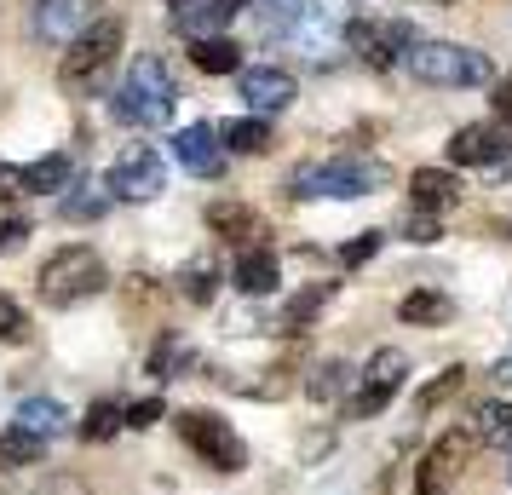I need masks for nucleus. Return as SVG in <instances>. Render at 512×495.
<instances>
[{
	"instance_id": "obj_37",
	"label": "nucleus",
	"mask_w": 512,
	"mask_h": 495,
	"mask_svg": "<svg viewBox=\"0 0 512 495\" xmlns=\"http://www.w3.org/2000/svg\"><path fill=\"white\" fill-rule=\"evenodd\" d=\"M162 409H167L162 398H139V403H127V409H121V421L133 426V432H144V426H156V421H162Z\"/></svg>"
},
{
	"instance_id": "obj_26",
	"label": "nucleus",
	"mask_w": 512,
	"mask_h": 495,
	"mask_svg": "<svg viewBox=\"0 0 512 495\" xmlns=\"http://www.w3.org/2000/svg\"><path fill=\"white\" fill-rule=\"evenodd\" d=\"M334 300V283H311V288H300L288 306H282V323L277 329H288V334H300V329H311V317Z\"/></svg>"
},
{
	"instance_id": "obj_23",
	"label": "nucleus",
	"mask_w": 512,
	"mask_h": 495,
	"mask_svg": "<svg viewBox=\"0 0 512 495\" xmlns=\"http://www.w3.org/2000/svg\"><path fill=\"white\" fill-rule=\"evenodd\" d=\"M472 438L484 449H507L512 455V403H501V398L478 403V409H472Z\"/></svg>"
},
{
	"instance_id": "obj_36",
	"label": "nucleus",
	"mask_w": 512,
	"mask_h": 495,
	"mask_svg": "<svg viewBox=\"0 0 512 495\" xmlns=\"http://www.w3.org/2000/svg\"><path fill=\"white\" fill-rule=\"evenodd\" d=\"M0 340H12V346L29 340V311L18 300H6V294H0Z\"/></svg>"
},
{
	"instance_id": "obj_22",
	"label": "nucleus",
	"mask_w": 512,
	"mask_h": 495,
	"mask_svg": "<svg viewBox=\"0 0 512 495\" xmlns=\"http://www.w3.org/2000/svg\"><path fill=\"white\" fill-rule=\"evenodd\" d=\"M397 317H403V323H415V329H443V323L455 317V300L438 294V288H415V294H403V300H397Z\"/></svg>"
},
{
	"instance_id": "obj_6",
	"label": "nucleus",
	"mask_w": 512,
	"mask_h": 495,
	"mask_svg": "<svg viewBox=\"0 0 512 495\" xmlns=\"http://www.w3.org/2000/svg\"><path fill=\"white\" fill-rule=\"evenodd\" d=\"M179 438H185V444L202 455V467H213V472H242L248 467V444H242L236 426L219 421L213 409H185V415H179Z\"/></svg>"
},
{
	"instance_id": "obj_16",
	"label": "nucleus",
	"mask_w": 512,
	"mask_h": 495,
	"mask_svg": "<svg viewBox=\"0 0 512 495\" xmlns=\"http://www.w3.org/2000/svg\"><path fill=\"white\" fill-rule=\"evenodd\" d=\"M248 6H254V0H196L185 12H173V29L190 35V41H202V35H219V29L231 24L236 12H248Z\"/></svg>"
},
{
	"instance_id": "obj_32",
	"label": "nucleus",
	"mask_w": 512,
	"mask_h": 495,
	"mask_svg": "<svg viewBox=\"0 0 512 495\" xmlns=\"http://www.w3.org/2000/svg\"><path fill=\"white\" fill-rule=\"evenodd\" d=\"M179 294H185L190 306H208L213 294H219V271H213V260H190L185 271H179Z\"/></svg>"
},
{
	"instance_id": "obj_11",
	"label": "nucleus",
	"mask_w": 512,
	"mask_h": 495,
	"mask_svg": "<svg viewBox=\"0 0 512 495\" xmlns=\"http://www.w3.org/2000/svg\"><path fill=\"white\" fill-rule=\"evenodd\" d=\"M478 449V438H472V426H455V432H443L438 444H432V455L420 461V484L415 495H443L449 484H455V472L466 467V455Z\"/></svg>"
},
{
	"instance_id": "obj_28",
	"label": "nucleus",
	"mask_w": 512,
	"mask_h": 495,
	"mask_svg": "<svg viewBox=\"0 0 512 495\" xmlns=\"http://www.w3.org/2000/svg\"><path fill=\"white\" fill-rule=\"evenodd\" d=\"M190 369H196V352H190L179 334H162L156 352H150V375L156 380H179V375H190Z\"/></svg>"
},
{
	"instance_id": "obj_30",
	"label": "nucleus",
	"mask_w": 512,
	"mask_h": 495,
	"mask_svg": "<svg viewBox=\"0 0 512 495\" xmlns=\"http://www.w3.org/2000/svg\"><path fill=\"white\" fill-rule=\"evenodd\" d=\"M110 202H116L110 190H98V185H75L70 196L58 202V213H64V219H75V225H87V219H104V213H110Z\"/></svg>"
},
{
	"instance_id": "obj_42",
	"label": "nucleus",
	"mask_w": 512,
	"mask_h": 495,
	"mask_svg": "<svg viewBox=\"0 0 512 495\" xmlns=\"http://www.w3.org/2000/svg\"><path fill=\"white\" fill-rule=\"evenodd\" d=\"M495 380H512V352L501 357V363H495Z\"/></svg>"
},
{
	"instance_id": "obj_41",
	"label": "nucleus",
	"mask_w": 512,
	"mask_h": 495,
	"mask_svg": "<svg viewBox=\"0 0 512 495\" xmlns=\"http://www.w3.org/2000/svg\"><path fill=\"white\" fill-rule=\"evenodd\" d=\"M18 196V167H0V202Z\"/></svg>"
},
{
	"instance_id": "obj_13",
	"label": "nucleus",
	"mask_w": 512,
	"mask_h": 495,
	"mask_svg": "<svg viewBox=\"0 0 512 495\" xmlns=\"http://www.w3.org/2000/svg\"><path fill=\"white\" fill-rule=\"evenodd\" d=\"M173 156H179V167L196 173V179H219V173H225V144H219V127H208V121L179 127V133H173Z\"/></svg>"
},
{
	"instance_id": "obj_33",
	"label": "nucleus",
	"mask_w": 512,
	"mask_h": 495,
	"mask_svg": "<svg viewBox=\"0 0 512 495\" xmlns=\"http://www.w3.org/2000/svg\"><path fill=\"white\" fill-rule=\"evenodd\" d=\"M461 386H466V369H443V375L432 380V386H420L415 409H420V415H432V409H438L443 398H455V392H461Z\"/></svg>"
},
{
	"instance_id": "obj_14",
	"label": "nucleus",
	"mask_w": 512,
	"mask_h": 495,
	"mask_svg": "<svg viewBox=\"0 0 512 495\" xmlns=\"http://www.w3.org/2000/svg\"><path fill=\"white\" fill-rule=\"evenodd\" d=\"M236 87H242V98H248L254 116H282V110L294 104V93H300L294 75L282 70V64H254V70H242Z\"/></svg>"
},
{
	"instance_id": "obj_17",
	"label": "nucleus",
	"mask_w": 512,
	"mask_h": 495,
	"mask_svg": "<svg viewBox=\"0 0 512 495\" xmlns=\"http://www.w3.org/2000/svg\"><path fill=\"white\" fill-rule=\"evenodd\" d=\"M409 196H415L420 213H443V208H455V202H461V179H455L449 167H415Z\"/></svg>"
},
{
	"instance_id": "obj_27",
	"label": "nucleus",
	"mask_w": 512,
	"mask_h": 495,
	"mask_svg": "<svg viewBox=\"0 0 512 495\" xmlns=\"http://www.w3.org/2000/svg\"><path fill=\"white\" fill-rule=\"evenodd\" d=\"M64 403L58 398H24V409H18V421L12 426H24V432H35V438H58L64 432Z\"/></svg>"
},
{
	"instance_id": "obj_8",
	"label": "nucleus",
	"mask_w": 512,
	"mask_h": 495,
	"mask_svg": "<svg viewBox=\"0 0 512 495\" xmlns=\"http://www.w3.org/2000/svg\"><path fill=\"white\" fill-rule=\"evenodd\" d=\"M409 375V357L397 352V346H380V352L363 363V375H357V392L346 398V421H374L386 403L397 398V386Z\"/></svg>"
},
{
	"instance_id": "obj_40",
	"label": "nucleus",
	"mask_w": 512,
	"mask_h": 495,
	"mask_svg": "<svg viewBox=\"0 0 512 495\" xmlns=\"http://www.w3.org/2000/svg\"><path fill=\"white\" fill-rule=\"evenodd\" d=\"M489 104H495V121H507V127H512V81H501Z\"/></svg>"
},
{
	"instance_id": "obj_5",
	"label": "nucleus",
	"mask_w": 512,
	"mask_h": 495,
	"mask_svg": "<svg viewBox=\"0 0 512 495\" xmlns=\"http://www.w3.org/2000/svg\"><path fill=\"white\" fill-rule=\"evenodd\" d=\"M409 75L426 81V87H484L489 81V58L472 47H455V41H415L409 47Z\"/></svg>"
},
{
	"instance_id": "obj_20",
	"label": "nucleus",
	"mask_w": 512,
	"mask_h": 495,
	"mask_svg": "<svg viewBox=\"0 0 512 495\" xmlns=\"http://www.w3.org/2000/svg\"><path fill=\"white\" fill-rule=\"evenodd\" d=\"M208 231L225 236V242H254V236H265V219H259L248 202H213L208 208Z\"/></svg>"
},
{
	"instance_id": "obj_9",
	"label": "nucleus",
	"mask_w": 512,
	"mask_h": 495,
	"mask_svg": "<svg viewBox=\"0 0 512 495\" xmlns=\"http://www.w3.org/2000/svg\"><path fill=\"white\" fill-rule=\"evenodd\" d=\"M104 190H110L116 202H156L167 190V162L150 144H127L116 156V167L104 173Z\"/></svg>"
},
{
	"instance_id": "obj_35",
	"label": "nucleus",
	"mask_w": 512,
	"mask_h": 495,
	"mask_svg": "<svg viewBox=\"0 0 512 495\" xmlns=\"http://www.w3.org/2000/svg\"><path fill=\"white\" fill-rule=\"evenodd\" d=\"M380 242H386L380 231H363V236H351L346 248H340V265H346V271H357V265H369L374 254H380Z\"/></svg>"
},
{
	"instance_id": "obj_39",
	"label": "nucleus",
	"mask_w": 512,
	"mask_h": 495,
	"mask_svg": "<svg viewBox=\"0 0 512 495\" xmlns=\"http://www.w3.org/2000/svg\"><path fill=\"white\" fill-rule=\"evenodd\" d=\"M24 242H29L24 219H0V254H12V248H24Z\"/></svg>"
},
{
	"instance_id": "obj_2",
	"label": "nucleus",
	"mask_w": 512,
	"mask_h": 495,
	"mask_svg": "<svg viewBox=\"0 0 512 495\" xmlns=\"http://www.w3.org/2000/svg\"><path fill=\"white\" fill-rule=\"evenodd\" d=\"M386 185V162H374V156H328V162H305L294 167V179L288 190L300 196V202H357V196H369V190Z\"/></svg>"
},
{
	"instance_id": "obj_3",
	"label": "nucleus",
	"mask_w": 512,
	"mask_h": 495,
	"mask_svg": "<svg viewBox=\"0 0 512 495\" xmlns=\"http://www.w3.org/2000/svg\"><path fill=\"white\" fill-rule=\"evenodd\" d=\"M104 283H110V271L98 260V248H87V242H70V248H58V254L41 265V300L58 306V311L93 300Z\"/></svg>"
},
{
	"instance_id": "obj_44",
	"label": "nucleus",
	"mask_w": 512,
	"mask_h": 495,
	"mask_svg": "<svg viewBox=\"0 0 512 495\" xmlns=\"http://www.w3.org/2000/svg\"><path fill=\"white\" fill-rule=\"evenodd\" d=\"M426 6H455V0H426Z\"/></svg>"
},
{
	"instance_id": "obj_38",
	"label": "nucleus",
	"mask_w": 512,
	"mask_h": 495,
	"mask_svg": "<svg viewBox=\"0 0 512 495\" xmlns=\"http://www.w3.org/2000/svg\"><path fill=\"white\" fill-rule=\"evenodd\" d=\"M403 236H409V242H438L443 231H438V219H432V213L415 208V213H409V225H403Z\"/></svg>"
},
{
	"instance_id": "obj_25",
	"label": "nucleus",
	"mask_w": 512,
	"mask_h": 495,
	"mask_svg": "<svg viewBox=\"0 0 512 495\" xmlns=\"http://www.w3.org/2000/svg\"><path fill=\"white\" fill-rule=\"evenodd\" d=\"M219 144L236 150V156H259V150H271V121H265V116L225 121V127H219Z\"/></svg>"
},
{
	"instance_id": "obj_7",
	"label": "nucleus",
	"mask_w": 512,
	"mask_h": 495,
	"mask_svg": "<svg viewBox=\"0 0 512 495\" xmlns=\"http://www.w3.org/2000/svg\"><path fill=\"white\" fill-rule=\"evenodd\" d=\"M351 29V0H294V24H288V41L311 58V64H323V52L334 41H346Z\"/></svg>"
},
{
	"instance_id": "obj_31",
	"label": "nucleus",
	"mask_w": 512,
	"mask_h": 495,
	"mask_svg": "<svg viewBox=\"0 0 512 495\" xmlns=\"http://www.w3.org/2000/svg\"><path fill=\"white\" fill-rule=\"evenodd\" d=\"M121 403H110V398H98L93 409H87V421L75 426V432H81V438H87V444H110V438H116L121 432Z\"/></svg>"
},
{
	"instance_id": "obj_18",
	"label": "nucleus",
	"mask_w": 512,
	"mask_h": 495,
	"mask_svg": "<svg viewBox=\"0 0 512 495\" xmlns=\"http://www.w3.org/2000/svg\"><path fill=\"white\" fill-rule=\"evenodd\" d=\"M70 185V156L52 150V156H35V162L18 167V196H52V190Z\"/></svg>"
},
{
	"instance_id": "obj_29",
	"label": "nucleus",
	"mask_w": 512,
	"mask_h": 495,
	"mask_svg": "<svg viewBox=\"0 0 512 495\" xmlns=\"http://www.w3.org/2000/svg\"><path fill=\"white\" fill-rule=\"evenodd\" d=\"M47 455V438H35L24 426H6L0 432V467H35Z\"/></svg>"
},
{
	"instance_id": "obj_43",
	"label": "nucleus",
	"mask_w": 512,
	"mask_h": 495,
	"mask_svg": "<svg viewBox=\"0 0 512 495\" xmlns=\"http://www.w3.org/2000/svg\"><path fill=\"white\" fill-rule=\"evenodd\" d=\"M167 6H173V12H185V6H196V0H167Z\"/></svg>"
},
{
	"instance_id": "obj_45",
	"label": "nucleus",
	"mask_w": 512,
	"mask_h": 495,
	"mask_svg": "<svg viewBox=\"0 0 512 495\" xmlns=\"http://www.w3.org/2000/svg\"><path fill=\"white\" fill-rule=\"evenodd\" d=\"M507 472H512V467H507Z\"/></svg>"
},
{
	"instance_id": "obj_12",
	"label": "nucleus",
	"mask_w": 512,
	"mask_h": 495,
	"mask_svg": "<svg viewBox=\"0 0 512 495\" xmlns=\"http://www.w3.org/2000/svg\"><path fill=\"white\" fill-rule=\"evenodd\" d=\"M512 156V133L507 127H489V121H472V127H455L449 133V162L455 167H495Z\"/></svg>"
},
{
	"instance_id": "obj_21",
	"label": "nucleus",
	"mask_w": 512,
	"mask_h": 495,
	"mask_svg": "<svg viewBox=\"0 0 512 495\" xmlns=\"http://www.w3.org/2000/svg\"><path fill=\"white\" fill-rule=\"evenodd\" d=\"M35 29L47 41H70L75 29H87V0H35Z\"/></svg>"
},
{
	"instance_id": "obj_10",
	"label": "nucleus",
	"mask_w": 512,
	"mask_h": 495,
	"mask_svg": "<svg viewBox=\"0 0 512 495\" xmlns=\"http://www.w3.org/2000/svg\"><path fill=\"white\" fill-rule=\"evenodd\" d=\"M420 35L403 18H380V24H363V18H351L346 29V47L357 52V64H369V70H392L397 58H409Z\"/></svg>"
},
{
	"instance_id": "obj_19",
	"label": "nucleus",
	"mask_w": 512,
	"mask_h": 495,
	"mask_svg": "<svg viewBox=\"0 0 512 495\" xmlns=\"http://www.w3.org/2000/svg\"><path fill=\"white\" fill-rule=\"evenodd\" d=\"M351 386H357V369L340 363V357H323V363L305 375V398H311V403H346Z\"/></svg>"
},
{
	"instance_id": "obj_34",
	"label": "nucleus",
	"mask_w": 512,
	"mask_h": 495,
	"mask_svg": "<svg viewBox=\"0 0 512 495\" xmlns=\"http://www.w3.org/2000/svg\"><path fill=\"white\" fill-rule=\"evenodd\" d=\"M254 18H259V35H288L294 0H254Z\"/></svg>"
},
{
	"instance_id": "obj_1",
	"label": "nucleus",
	"mask_w": 512,
	"mask_h": 495,
	"mask_svg": "<svg viewBox=\"0 0 512 495\" xmlns=\"http://www.w3.org/2000/svg\"><path fill=\"white\" fill-rule=\"evenodd\" d=\"M173 104H179V87H173V75H167L162 58H133V70L121 75L116 98H110V116L121 127H162L173 121Z\"/></svg>"
},
{
	"instance_id": "obj_15",
	"label": "nucleus",
	"mask_w": 512,
	"mask_h": 495,
	"mask_svg": "<svg viewBox=\"0 0 512 495\" xmlns=\"http://www.w3.org/2000/svg\"><path fill=\"white\" fill-rule=\"evenodd\" d=\"M231 283H236V294H271V288L282 283V265H277V254L265 248V242H254V248H242L236 254V265H231Z\"/></svg>"
},
{
	"instance_id": "obj_4",
	"label": "nucleus",
	"mask_w": 512,
	"mask_h": 495,
	"mask_svg": "<svg viewBox=\"0 0 512 495\" xmlns=\"http://www.w3.org/2000/svg\"><path fill=\"white\" fill-rule=\"evenodd\" d=\"M121 52V18H98V24H87L81 35L70 41V52H64V64H58V81H64V93L87 98L104 81V70L116 64Z\"/></svg>"
},
{
	"instance_id": "obj_24",
	"label": "nucleus",
	"mask_w": 512,
	"mask_h": 495,
	"mask_svg": "<svg viewBox=\"0 0 512 495\" xmlns=\"http://www.w3.org/2000/svg\"><path fill=\"white\" fill-rule=\"evenodd\" d=\"M190 64L208 75H236L242 70V47L225 41V35H202V41H190Z\"/></svg>"
}]
</instances>
